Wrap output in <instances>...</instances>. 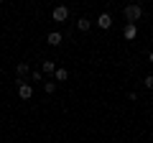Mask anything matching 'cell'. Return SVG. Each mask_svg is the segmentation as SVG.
Masks as SVG:
<instances>
[{"instance_id":"12","label":"cell","mask_w":153,"mask_h":143,"mask_svg":"<svg viewBox=\"0 0 153 143\" xmlns=\"http://www.w3.org/2000/svg\"><path fill=\"white\" fill-rule=\"evenodd\" d=\"M143 84H146V87H148V89H153V74H148V77H146V79H143Z\"/></svg>"},{"instance_id":"1","label":"cell","mask_w":153,"mask_h":143,"mask_svg":"<svg viewBox=\"0 0 153 143\" xmlns=\"http://www.w3.org/2000/svg\"><path fill=\"white\" fill-rule=\"evenodd\" d=\"M123 13H125V21H128V23H135L138 18H140L143 8H140V5H128V8H125Z\"/></svg>"},{"instance_id":"9","label":"cell","mask_w":153,"mask_h":143,"mask_svg":"<svg viewBox=\"0 0 153 143\" xmlns=\"http://www.w3.org/2000/svg\"><path fill=\"white\" fill-rule=\"evenodd\" d=\"M44 89H46V95H54V92H56V82H49V79H46V82H44Z\"/></svg>"},{"instance_id":"3","label":"cell","mask_w":153,"mask_h":143,"mask_svg":"<svg viewBox=\"0 0 153 143\" xmlns=\"http://www.w3.org/2000/svg\"><path fill=\"white\" fill-rule=\"evenodd\" d=\"M18 95H21V100H31L33 97V87L26 84V82H21V84H18Z\"/></svg>"},{"instance_id":"7","label":"cell","mask_w":153,"mask_h":143,"mask_svg":"<svg viewBox=\"0 0 153 143\" xmlns=\"http://www.w3.org/2000/svg\"><path fill=\"white\" fill-rule=\"evenodd\" d=\"M16 72H18V77H28V74H31V66H28V61H21V64L16 66Z\"/></svg>"},{"instance_id":"2","label":"cell","mask_w":153,"mask_h":143,"mask_svg":"<svg viewBox=\"0 0 153 143\" xmlns=\"http://www.w3.org/2000/svg\"><path fill=\"white\" fill-rule=\"evenodd\" d=\"M51 18H54L56 23H64L66 18H69V8H66V5H56L54 13H51Z\"/></svg>"},{"instance_id":"6","label":"cell","mask_w":153,"mask_h":143,"mask_svg":"<svg viewBox=\"0 0 153 143\" xmlns=\"http://www.w3.org/2000/svg\"><path fill=\"white\" fill-rule=\"evenodd\" d=\"M46 41H49L51 46H59V44H61L64 39H61V33H59V31H51L49 36H46Z\"/></svg>"},{"instance_id":"10","label":"cell","mask_w":153,"mask_h":143,"mask_svg":"<svg viewBox=\"0 0 153 143\" xmlns=\"http://www.w3.org/2000/svg\"><path fill=\"white\" fill-rule=\"evenodd\" d=\"M76 28H79V31H89V21L87 18H79V21H76Z\"/></svg>"},{"instance_id":"5","label":"cell","mask_w":153,"mask_h":143,"mask_svg":"<svg viewBox=\"0 0 153 143\" xmlns=\"http://www.w3.org/2000/svg\"><path fill=\"white\" fill-rule=\"evenodd\" d=\"M123 33H125V39H128V41H133V39L138 36V28H135V23H128V26H125V31H123Z\"/></svg>"},{"instance_id":"4","label":"cell","mask_w":153,"mask_h":143,"mask_svg":"<svg viewBox=\"0 0 153 143\" xmlns=\"http://www.w3.org/2000/svg\"><path fill=\"white\" fill-rule=\"evenodd\" d=\"M97 26L107 31V28L112 26V16H110V13H100V18H97Z\"/></svg>"},{"instance_id":"11","label":"cell","mask_w":153,"mask_h":143,"mask_svg":"<svg viewBox=\"0 0 153 143\" xmlns=\"http://www.w3.org/2000/svg\"><path fill=\"white\" fill-rule=\"evenodd\" d=\"M54 77H56V82H64L69 74H66V69H56V72H54Z\"/></svg>"},{"instance_id":"8","label":"cell","mask_w":153,"mask_h":143,"mask_svg":"<svg viewBox=\"0 0 153 143\" xmlns=\"http://www.w3.org/2000/svg\"><path fill=\"white\" fill-rule=\"evenodd\" d=\"M44 72H46V74H54L56 64H54V61H44V64H41V74H44Z\"/></svg>"},{"instance_id":"13","label":"cell","mask_w":153,"mask_h":143,"mask_svg":"<svg viewBox=\"0 0 153 143\" xmlns=\"http://www.w3.org/2000/svg\"><path fill=\"white\" fill-rule=\"evenodd\" d=\"M151 61H153V51H151Z\"/></svg>"}]
</instances>
